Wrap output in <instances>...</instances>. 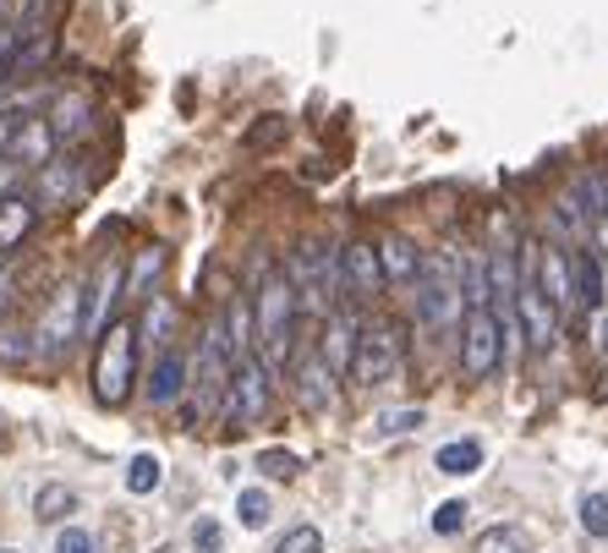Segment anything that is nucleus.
<instances>
[{"label": "nucleus", "instance_id": "nucleus-1", "mask_svg": "<svg viewBox=\"0 0 608 553\" xmlns=\"http://www.w3.org/2000/svg\"><path fill=\"white\" fill-rule=\"evenodd\" d=\"M296 285L285 269H269L258 275V290H253V340L264 346V367L280 373L285 356H291V324H296Z\"/></svg>", "mask_w": 608, "mask_h": 553}, {"label": "nucleus", "instance_id": "nucleus-2", "mask_svg": "<svg viewBox=\"0 0 608 553\" xmlns=\"http://www.w3.org/2000/svg\"><path fill=\"white\" fill-rule=\"evenodd\" d=\"M137 384V324L133 318H110V329L94 346V401L105 412H121L133 401Z\"/></svg>", "mask_w": 608, "mask_h": 553}, {"label": "nucleus", "instance_id": "nucleus-3", "mask_svg": "<svg viewBox=\"0 0 608 553\" xmlns=\"http://www.w3.org/2000/svg\"><path fill=\"white\" fill-rule=\"evenodd\" d=\"M416 318L428 329H455L467 318V290H461V264L450 253L439 258H422V275H416Z\"/></svg>", "mask_w": 608, "mask_h": 553}, {"label": "nucleus", "instance_id": "nucleus-4", "mask_svg": "<svg viewBox=\"0 0 608 553\" xmlns=\"http://www.w3.org/2000/svg\"><path fill=\"white\" fill-rule=\"evenodd\" d=\"M405 362V329L395 318H362L356 329V356H351V378L362 389H379L401 373Z\"/></svg>", "mask_w": 608, "mask_h": 553}, {"label": "nucleus", "instance_id": "nucleus-5", "mask_svg": "<svg viewBox=\"0 0 608 553\" xmlns=\"http://www.w3.org/2000/svg\"><path fill=\"white\" fill-rule=\"evenodd\" d=\"M285 275L296 285V302H307V307H330L340 290V258L330 241H296V253H291V264H285Z\"/></svg>", "mask_w": 608, "mask_h": 553}, {"label": "nucleus", "instance_id": "nucleus-6", "mask_svg": "<svg viewBox=\"0 0 608 553\" xmlns=\"http://www.w3.org/2000/svg\"><path fill=\"white\" fill-rule=\"evenodd\" d=\"M269 367H264V356H236V367H231V384H225V422H236V427H253V422H264L269 416Z\"/></svg>", "mask_w": 608, "mask_h": 553}, {"label": "nucleus", "instance_id": "nucleus-7", "mask_svg": "<svg viewBox=\"0 0 608 553\" xmlns=\"http://www.w3.org/2000/svg\"><path fill=\"white\" fill-rule=\"evenodd\" d=\"M499 356H504V324H499V313L493 307H467V318H461V373L472 384L477 378H493Z\"/></svg>", "mask_w": 608, "mask_h": 553}, {"label": "nucleus", "instance_id": "nucleus-8", "mask_svg": "<svg viewBox=\"0 0 608 553\" xmlns=\"http://www.w3.org/2000/svg\"><path fill=\"white\" fill-rule=\"evenodd\" d=\"M33 340H39V356H45V362H61V356L82 340V285H77V279H67V285L56 290V302L45 307Z\"/></svg>", "mask_w": 608, "mask_h": 553}, {"label": "nucleus", "instance_id": "nucleus-9", "mask_svg": "<svg viewBox=\"0 0 608 553\" xmlns=\"http://www.w3.org/2000/svg\"><path fill=\"white\" fill-rule=\"evenodd\" d=\"M121 279H127V269L116 264V258H105L99 269H94V279H88V290H82V340L94 335H105L110 329V318H116V296H121Z\"/></svg>", "mask_w": 608, "mask_h": 553}, {"label": "nucleus", "instance_id": "nucleus-10", "mask_svg": "<svg viewBox=\"0 0 608 553\" xmlns=\"http://www.w3.org/2000/svg\"><path fill=\"white\" fill-rule=\"evenodd\" d=\"M510 313L521 318L527 346H532V350H553V340H559V307L542 296L532 275H521V285H516V307H510Z\"/></svg>", "mask_w": 608, "mask_h": 553}, {"label": "nucleus", "instance_id": "nucleus-11", "mask_svg": "<svg viewBox=\"0 0 608 553\" xmlns=\"http://www.w3.org/2000/svg\"><path fill=\"white\" fill-rule=\"evenodd\" d=\"M340 285L356 302H373L384 290V269H379V247L373 241H345L340 247Z\"/></svg>", "mask_w": 608, "mask_h": 553}, {"label": "nucleus", "instance_id": "nucleus-12", "mask_svg": "<svg viewBox=\"0 0 608 553\" xmlns=\"http://www.w3.org/2000/svg\"><path fill=\"white\" fill-rule=\"evenodd\" d=\"M56 127H50V116H22V127H17V138L6 148V165L11 170H39V165H50L56 159Z\"/></svg>", "mask_w": 608, "mask_h": 553}, {"label": "nucleus", "instance_id": "nucleus-13", "mask_svg": "<svg viewBox=\"0 0 608 553\" xmlns=\"http://www.w3.org/2000/svg\"><path fill=\"white\" fill-rule=\"evenodd\" d=\"M187 384H193V362L176 346H165V350H154V373L143 384V401L148 406H176L187 395Z\"/></svg>", "mask_w": 608, "mask_h": 553}, {"label": "nucleus", "instance_id": "nucleus-14", "mask_svg": "<svg viewBox=\"0 0 608 553\" xmlns=\"http://www.w3.org/2000/svg\"><path fill=\"white\" fill-rule=\"evenodd\" d=\"M296 401L307 412H330L335 406V367L318 356V346H307L296 356Z\"/></svg>", "mask_w": 608, "mask_h": 553}, {"label": "nucleus", "instance_id": "nucleus-15", "mask_svg": "<svg viewBox=\"0 0 608 553\" xmlns=\"http://www.w3.org/2000/svg\"><path fill=\"white\" fill-rule=\"evenodd\" d=\"M570 285H576V307H581V313H604V307H608L604 253H592V247L570 253Z\"/></svg>", "mask_w": 608, "mask_h": 553}, {"label": "nucleus", "instance_id": "nucleus-16", "mask_svg": "<svg viewBox=\"0 0 608 553\" xmlns=\"http://www.w3.org/2000/svg\"><path fill=\"white\" fill-rule=\"evenodd\" d=\"M356 329H362V318L351 313V307H330V324H324V346H318V356L340 373H351V356H356Z\"/></svg>", "mask_w": 608, "mask_h": 553}, {"label": "nucleus", "instance_id": "nucleus-17", "mask_svg": "<svg viewBox=\"0 0 608 553\" xmlns=\"http://www.w3.org/2000/svg\"><path fill=\"white\" fill-rule=\"evenodd\" d=\"M176 324H182V313H176V296H143V313H137V340H148L154 350L176 346Z\"/></svg>", "mask_w": 608, "mask_h": 553}, {"label": "nucleus", "instance_id": "nucleus-18", "mask_svg": "<svg viewBox=\"0 0 608 553\" xmlns=\"http://www.w3.org/2000/svg\"><path fill=\"white\" fill-rule=\"evenodd\" d=\"M532 269H538V290L565 313V307H576V285H570V258L559 253V247H538V258H532Z\"/></svg>", "mask_w": 608, "mask_h": 553}, {"label": "nucleus", "instance_id": "nucleus-19", "mask_svg": "<svg viewBox=\"0 0 608 553\" xmlns=\"http://www.w3.org/2000/svg\"><path fill=\"white\" fill-rule=\"evenodd\" d=\"M50 127H56L61 142H77L94 127V99H88L82 88H61V93L50 99Z\"/></svg>", "mask_w": 608, "mask_h": 553}, {"label": "nucleus", "instance_id": "nucleus-20", "mask_svg": "<svg viewBox=\"0 0 608 553\" xmlns=\"http://www.w3.org/2000/svg\"><path fill=\"white\" fill-rule=\"evenodd\" d=\"M165 264H170V247H165V241H143V247H137V258L127 264L121 296H133V302L154 296V285H159V275H165Z\"/></svg>", "mask_w": 608, "mask_h": 553}, {"label": "nucleus", "instance_id": "nucleus-21", "mask_svg": "<svg viewBox=\"0 0 608 553\" xmlns=\"http://www.w3.org/2000/svg\"><path fill=\"white\" fill-rule=\"evenodd\" d=\"M33 225H39V208L33 198H22V192H6L0 198V258H11L28 236H33Z\"/></svg>", "mask_w": 608, "mask_h": 553}, {"label": "nucleus", "instance_id": "nucleus-22", "mask_svg": "<svg viewBox=\"0 0 608 553\" xmlns=\"http://www.w3.org/2000/svg\"><path fill=\"white\" fill-rule=\"evenodd\" d=\"M82 198V170L71 159H50L39 165V204L45 208H71Z\"/></svg>", "mask_w": 608, "mask_h": 553}, {"label": "nucleus", "instance_id": "nucleus-23", "mask_svg": "<svg viewBox=\"0 0 608 553\" xmlns=\"http://www.w3.org/2000/svg\"><path fill=\"white\" fill-rule=\"evenodd\" d=\"M373 247H379L384 285H411V279L422 275V253H416V241H411V236H384V241H373Z\"/></svg>", "mask_w": 608, "mask_h": 553}, {"label": "nucleus", "instance_id": "nucleus-24", "mask_svg": "<svg viewBox=\"0 0 608 553\" xmlns=\"http://www.w3.org/2000/svg\"><path fill=\"white\" fill-rule=\"evenodd\" d=\"M444 477H472L477 466H482V444L477 438H455V444H444L439 450V461H433Z\"/></svg>", "mask_w": 608, "mask_h": 553}, {"label": "nucleus", "instance_id": "nucleus-25", "mask_svg": "<svg viewBox=\"0 0 608 553\" xmlns=\"http://www.w3.org/2000/svg\"><path fill=\"white\" fill-rule=\"evenodd\" d=\"M33 356H39L33 329H22V324H0V367H28Z\"/></svg>", "mask_w": 608, "mask_h": 553}, {"label": "nucleus", "instance_id": "nucleus-26", "mask_svg": "<svg viewBox=\"0 0 608 553\" xmlns=\"http://www.w3.org/2000/svg\"><path fill=\"white\" fill-rule=\"evenodd\" d=\"M71 510H77V487H67V483H45L33 493V515L39 521H67Z\"/></svg>", "mask_w": 608, "mask_h": 553}, {"label": "nucleus", "instance_id": "nucleus-27", "mask_svg": "<svg viewBox=\"0 0 608 553\" xmlns=\"http://www.w3.org/2000/svg\"><path fill=\"white\" fill-rule=\"evenodd\" d=\"M472 553H527V532L521 526H488L472 543Z\"/></svg>", "mask_w": 608, "mask_h": 553}, {"label": "nucleus", "instance_id": "nucleus-28", "mask_svg": "<svg viewBox=\"0 0 608 553\" xmlns=\"http://www.w3.org/2000/svg\"><path fill=\"white\" fill-rule=\"evenodd\" d=\"M236 515H242V526H247V532H264V526H269V515H274L269 493H264V487H247V493L236 498Z\"/></svg>", "mask_w": 608, "mask_h": 553}, {"label": "nucleus", "instance_id": "nucleus-29", "mask_svg": "<svg viewBox=\"0 0 608 553\" xmlns=\"http://www.w3.org/2000/svg\"><path fill=\"white\" fill-rule=\"evenodd\" d=\"M285 138H291V121L285 116H264V121L247 127V148H280Z\"/></svg>", "mask_w": 608, "mask_h": 553}, {"label": "nucleus", "instance_id": "nucleus-30", "mask_svg": "<svg viewBox=\"0 0 608 553\" xmlns=\"http://www.w3.org/2000/svg\"><path fill=\"white\" fill-rule=\"evenodd\" d=\"M258 472H264L269 483H291V477L302 472V461H296L291 450H264V455H258Z\"/></svg>", "mask_w": 608, "mask_h": 553}, {"label": "nucleus", "instance_id": "nucleus-31", "mask_svg": "<svg viewBox=\"0 0 608 553\" xmlns=\"http://www.w3.org/2000/svg\"><path fill=\"white\" fill-rule=\"evenodd\" d=\"M274 553H324V532L318 526H291Z\"/></svg>", "mask_w": 608, "mask_h": 553}, {"label": "nucleus", "instance_id": "nucleus-32", "mask_svg": "<svg viewBox=\"0 0 608 553\" xmlns=\"http://www.w3.org/2000/svg\"><path fill=\"white\" fill-rule=\"evenodd\" d=\"M581 526H587V537H608V498L604 493H587V498H581Z\"/></svg>", "mask_w": 608, "mask_h": 553}, {"label": "nucleus", "instance_id": "nucleus-33", "mask_svg": "<svg viewBox=\"0 0 608 553\" xmlns=\"http://www.w3.org/2000/svg\"><path fill=\"white\" fill-rule=\"evenodd\" d=\"M127 487H133V493H154V487H159V461H154V455H133Z\"/></svg>", "mask_w": 608, "mask_h": 553}, {"label": "nucleus", "instance_id": "nucleus-34", "mask_svg": "<svg viewBox=\"0 0 608 553\" xmlns=\"http://www.w3.org/2000/svg\"><path fill=\"white\" fill-rule=\"evenodd\" d=\"M461 526H467V504H461V498H450V504L433 510V532H439V537H455Z\"/></svg>", "mask_w": 608, "mask_h": 553}, {"label": "nucleus", "instance_id": "nucleus-35", "mask_svg": "<svg viewBox=\"0 0 608 553\" xmlns=\"http://www.w3.org/2000/svg\"><path fill=\"white\" fill-rule=\"evenodd\" d=\"M193 549L198 553H225V526H219V521H198V526H193Z\"/></svg>", "mask_w": 608, "mask_h": 553}, {"label": "nucleus", "instance_id": "nucleus-36", "mask_svg": "<svg viewBox=\"0 0 608 553\" xmlns=\"http://www.w3.org/2000/svg\"><path fill=\"white\" fill-rule=\"evenodd\" d=\"M422 427V412L416 406H405V412H384L379 416V433H416Z\"/></svg>", "mask_w": 608, "mask_h": 553}, {"label": "nucleus", "instance_id": "nucleus-37", "mask_svg": "<svg viewBox=\"0 0 608 553\" xmlns=\"http://www.w3.org/2000/svg\"><path fill=\"white\" fill-rule=\"evenodd\" d=\"M56 553H99V543H94L82 526H67V532L56 537Z\"/></svg>", "mask_w": 608, "mask_h": 553}, {"label": "nucleus", "instance_id": "nucleus-38", "mask_svg": "<svg viewBox=\"0 0 608 553\" xmlns=\"http://www.w3.org/2000/svg\"><path fill=\"white\" fill-rule=\"evenodd\" d=\"M22 116H28V110H0V159H6V148H11V138H17Z\"/></svg>", "mask_w": 608, "mask_h": 553}, {"label": "nucleus", "instance_id": "nucleus-39", "mask_svg": "<svg viewBox=\"0 0 608 553\" xmlns=\"http://www.w3.org/2000/svg\"><path fill=\"white\" fill-rule=\"evenodd\" d=\"M11 296H17V275H6V269H0V313L11 307Z\"/></svg>", "mask_w": 608, "mask_h": 553}, {"label": "nucleus", "instance_id": "nucleus-40", "mask_svg": "<svg viewBox=\"0 0 608 553\" xmlns=\"http://www.w3.org/2000/svg\"><path fill=\"white\" fill-rule=\"evenodd\" d=\"M0 22H6V0H0Z\"/></svg>", "mask_w": 608, "mask_h": 553}, {"label": "nucleus", "instance_id": "nucleus-41", "mask_svg": "<svg viewBox=\"0 0 608 553\" xmlns=\"http://www.w3.org/2000/svg\"><path fill=\"white\" fill-rule=\"evenodd\" d=\"M0 444H6V422H0Z\"/></svg>", "mask_w": 608, "mask_h": 553}, {"label": "nucleus", "instance_id": "nucleus-42", "mask_svg": "<svg viewBox=\"0 0 608 553\" xmlns=\"http://www.w3.org/2000/svg\"><path fill=\"white\" fill-rule=\"evenodd\" d=\"M604 350H608V324H604Z\"/></svg>", "mask_w": 608, "mask_h": 553}, {"label": "nucleus", "instance_id": "nucleus-43", "mask_svg": "<svg viewBox=\"0 0 608 553\" xmlns=\"http://www.w3.org/2000/svg\"><path fill=\"white\" fill-rule=\"evenodd\" d=\"M154 553H176V549H154Z\"/></svg>", "mask_w": 608, "mask_h": 553}]
</instances>
